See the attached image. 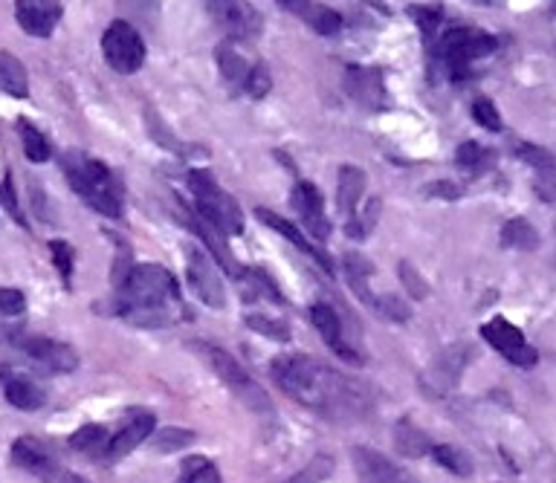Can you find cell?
I'll use <instances>...</instances> for the list:
<instances>
[{
	"instance_id": "41",
	"label": "cell",
	"mask_w": 556,
	"mask_h": 483,
	"mask_svg": "<svg viewBox=\"0 0 556 483\" xmlns=\"http://www.w3.org/2000/svg\"><path fill=\"white\" fill-rule=\"evenodd\" d=\"M473 119L481 128H487V131H501V128H504L499 108H496L493 99H487V96H478L473 102Z\"/></svg>"
},
{
	"instance_id": "40",
	"label": "cell",
	"mask_w": 556,
	"mask_h": 483,
	"mask_svg": "<svg viewBox=\"0 0 556 483\" xmlns=\"http://www.w3.org/2000/svg\"><path fill=\"white\" fill-rule=\"evenodd\" d=\"M374 310H377V316H383L389 322H409L412 319V307L397 296H380Z\"/></svg>"
},
{
	"instance_id": "21",
	"label": "cell",
	"mask_w": 556,
	"mask_h": 483,
	"mask_svg": "<svg viewBox=\"0 0 556 483\" xmlns=\"http://www.w3.org/2000/svg\"><path fill=\"white\" fill-rule=\"evenodd\" d=\"M516 157L530 165L536 171V194L545 200V203H556V160L551 151L539 148V145H530V142H519L516 145Z\"/></svg>"
},
{
	"instance_id": "15",
	"label": "cell",
	"mask_w": 556,
	"mask_h": 483,
	"mask_svg": "<svg viewBox=\"0 0 556 483\" xmlns=\"http://www.w3.org/2000/svg\"><path fill=\"white\" fill-rule=\"evenodd\" d=\"M290 203H293L296 215L302 220V226L310 232V238L328 241L331 223H328V215H325V200H322L319 188L313 183H307V180H299L293 186V191H290Z\"/></svg>"
},
{
	"instance_id": "45",
	"label": "cell",
	"mask_w": 556,
	"mask_h": 483,
	"mask_svg": "<svg viewBox=\"0 0 556 483\" xmlns=\"http://www.w3.org/2000/svg\"><path fill=\"white\" fill-rule=\"evenodd\" d=\"M24 310H27V298H24L21 290H12V287L0 290V313H3L6 319L21 316Z\"/></svg>"
},
{
	"instance_id": "2",
	"label": "cell",
	"mask_w": 556,
	"mask_h": 483,
	"mask_svg": "<svg viewBox=\"0 0 556 483\" xmlns=\"http://www.w3.org/2000/svg\"><path fill=\"white\" fill-rule=\"evenodd\" d=\"M116 313L137 327H168L183 319L177 278L160 264H139L116 290Z\"/></svg>"
},
{
	"instance_id": "32",
	"label": "cell",
	"mask_w": 556,
	"mask_h": 483,
	"mask_svg": "<svg viewBox=\"0 0 556 483\" xmlns=\"http://www.w3.org/2000/svg\"><path fill=\"white\" fill-rule=\"evenodd\" d=\"M18 134H21V145H24V154H27L29 162H47L53 148L47 142V136L41 134L32 122L27 119H18Z\"/></svg>"
},
{
	"instance_id": "35",
	"label": "cell",
	"mask_w": 556,
	"mask_h": 483,
	"mask_svg": "<svg viewBox=\"0 0 556 483\" xmlns=\"http://www.w3.org/2000/svg\"><path fill=\"white\" fill-rule=\"evenodd\" d=\"M177 483H221V472H218V466H215L212 460H206V457H186Z\"/></svg>"
},
{
	"instance_id": "11",
	"label": "cell",
	"mask_w": 556,
	"mask_h": 483,
	"mask_svg": "<svg viewBox=\"0 0 556 483\" xmlns=\"http://www.w3.org/2000/svg\"><path fill=\"white\" fill-rule=\"evenodd\" d=\"M481 339L493 350H499L507 362L519 365V368H533L539 362V353H536L533 345H528L525 333L516 324L507 322L504 316H496V319H490L484 324L481 327Z\"/></svg>"
},
{
	"instance_id": "18",
	"label": "cell",
	"mask_w": 556,
	"mask_h": 483,
	"mask_svg": "<svg viewBox=\"0 0 556 483\" xmlns=\"http://www.w3.org/2000/svg\"><path fill=\"white\" fill-rule=\"evenodd\" d=\"M183 223H186V226L195 232L197 238L203 241V246L209 249V255H212V258H215V261H218V264H221V267L226 269L232 278H241V275H244V267H241V264L232 258V252H229V246H226V235H223L218 226H212L206 217L200 215L195 206H189V209H186Z\"/></svg>"
},
{
	"instance_id": "7",
	"label": "cell",
	"mask_w": 556,
	"mask_h": 483,
	"mask_svg": "<svg viewBox=\"0 0 556 483\" xmlns=\"http://www.w3.org/2000/svg\"><path fill=\"white\" fill-rule=\"evenodd\" d=\"M218 67H221L223 81L241 93H247L250 99H264L273 87L270 70L264 67V61H252L247 55L238 50L235 41H223L221 47L215 50Z\"/></svg>"
},
{
	"instance_id": "39",
	"label": "cell",
	"mask_w": 556,
	"mask_h": 483,
	"mask_svg": "<svg viewBox=\"0 0 556 483\" xmlns=\"http://www.w3.org/2000/svg\"><path fill=\"white\" fill-rule=\"evenodd\" d=\"M334 472V460L328 455H316L299 475H293L287 483H322L325 478H331Z\"/></svg>"
},
{
	"instance_id": "25",
	"label": "cell",
	"mask_w": 556,
	"mask_h": 483,
	"mask_svg": "<svg viewBox=\"0 0 556 483\" xmlns=\"http://www.w3.org/2000/svg\"><path fill=\"white\" fill-rule=\"evenodd\" d=\"M3 391H6V400L21 408V411H38L41 405L47 403V394L27 379V376H9L3 379Z\"/></svg>"
},
{
	"instance_id": "42",
	"label": "cell",
	"mask_w": 556,
	"mask_h": 483,
	"mask_svg": "<svg viewBox=\"0 0 556 483\" xmlns=\"http://www.w3.org/2000/svg\"><path fill=\"white\" fill-rule=\"evenodd\" d=\"M3 209H6V215L12 217L15 223H21V226L27 229V217L21 212L18 191H15V180H12V171H9V168H6V174H3Z\"/></svg>"
},
{
	"instance_id": "23",
	"label": "cell",
	"mask_w": 556,
	"mask_h": 483,
	"mask_svg": "<svg viewBox=\"0 0 556 483\" xmlns=\"http://www.w3.org/2000/svg\"><path fill=\"white\" fill-rule=\"evenodd\" d=\"M255 217H258L261 223H267V226H270L273 232L284 235V238L293 243V246H296L299 252H305L307 258H310V261H316V264L325 269L328 275H334V261H331V255H328V252H319V249H316L313 243L307 241L305 232H302V229H296V226H293V223H290L287 217L276 215V212H270V209H255Z\"/></svg>"
},
{
	"instance_id": "26",
	"label": "cell",
	"mask_w": 556,
	"mask_h": 483,
	"mask_svg": "<svg viewBox=\"0 0 556 483\" xmlns=\"http://www.w3.org/2000/svg\"><path fill=\"white\" fill-rule=\"evenodd\" d=\"M371 272H374L371 261H368V258H362L360 252H348V255H345V278H348V287H351V290L357 293V298H362L368 307H374V304H377V298H380L368 290Z\"/></svg>"
},
{
	"instance_id": "9",
	"label": "cell",
	"mask_w": 556,
	"mask_h": 483,
	"mask_svg": "<svg viewBox=\"0 0 556 483\" xmlns=\"http://www.w3.org/2000/svg\"><path fill=\"white\" fill-rule=\"evenodd\" d=\"M102 53L116 73L134 76L145 64V41L128 21H113L102 35Z\"/></svg>"
},
{
	"instance_id": "36",
	"label": "cell",
	"mask_w": 556,
	"mask_h": 483,
	"mask_svg": "<svg viewBox=\"0 0 556 483\" xmlns=\"http://www.w3.org/2000/svg\"><path fill=\"white\" fill-rule=\"evenodd\" d=\"M409 15L415 18V24L423 29V38L429 47H435V32L441 27V6H409Z\"/></svg>"
},
{
	"instance_id": "19",
	"label": "cell",
	"mask_w": 556,
	"mask_h": 483,
	"mask_svg": "<svg viewBox=\"0 0 556 483\" xmlns=\"http://www.w3.org/2000/svg\"><path fill=\"white\" fill-rule=\"evenodd\" d=\"M15 18H18V27L32 38H50L61 21V3L58 0H18Z\"/></svg>"
},
{
	"instance_id": "14",
	"label": "cell",
	"mask_w": 556,
	"mask_h": 483,
	"mask_svg": "<svg viewBox=\"0 0 556 483\" xmlns=\"http://www.w3.org/2000/svg\"><path fill=\"white\" fill-rule=\"evenodd\" d=\"M21 353L47 374H73L79 368L76 348L67 342H58V339H44V336L21 339Z\"/></svg>"
},
{
	"instance_id": "44",
	"label": "cell",
	"mask_w": 556,
	"mask_h": 483,
	"mask_svg": "<svg viewBox=\"0 0 556 483\" xmlns=\"http://www.w3.org/2000/svg\"><path fill=\"white\" fill-rule=\"evenodd\" d=\"M400 281H403V287L409 290V296H415V298L429 296V287H426V281L420 278V272H417L409 261H403V264H400Z\"/></svg>"
},
{
	"instance_id": "20",
	"label": "cell",
	"mask_w": 556,
	"mask_h": 483,
	"mask_svg": "<svg viewBox=\"0 0 556 483\" xmlns=\"http://www.w3.org/2000/svg\"><path fill=\"white\" fill-rule=\"evenodd\" d=\"M154 429H157L154 414H148V411L134 414V417H131V420H128V423H125V426L111 437L108 452H105V460H108V463H119L122 457H128L137 446H142L148 437H154Z\"/></svg>"
},
{
	"instance_id": "6",
	"label": "cell",
	"mask_w": 556,
	"mask_h": 483,
	"mask_svg": "<svg viewBox=\"0 0 556 483\" xmlns=\"http://www.w3.org/2000/svg\"><path fill=\"white\" fill-rule=\"evenodd\" d=\"M197 350L203 353V359L209 362V368L215 371V374L221 376L223 385L241 400V403L247 405L250 411L255 414H273V403H270V397L261 391V385L247 374V368H241V362L232 356V353H226L223 348H215V345H203V342H195Z\"/></svg>"
},
{
	"instance_id": "29",
	"label": "cell",
	"mask_w": 556,
	"mask_h": 483,
	"mask_svg": "<svg viewBox=\"0 0 556 483\" xmlns=\"http://www.w3.org/2000/svg\"><path fill=\"white\" fill-rule=\"evenodd\" d=\"M0 84L12 99H27L29 96L27 70L12 53H0Z\"/></svg>"
},
{
	"instance_id": "24",
	"label": "cell",
	"mask_w": 556,
	"mask_h": 483,
	"mask_svg": "<svg viewBox=\"0 0 556 483\" xmlns=\"http://www.w3.org/2000/svg\"><path fill=\"white\" fill-rule=\"evenodd\" d=\"M365 171L357 165H342L339 168V183H336V206L345 223L360 217V200L365 194Z\"/></svg>"
},
{
	"instance_id": "46",
	"label": "cell",
	"mask_w": 556,
	"mask_h": 483,
	"mask_svg": "<svg viewBox=\"0 0 556 483\" xmlns=\"http://www.w3.org/2000/svg\"><path fill=\"white\" fill-rule=\"evenodd\" d=\"M432 194H441V197H458V188H449L446 183H441V186H432Z\"/></svg>"
},
{
	"instance_id": "1",
	"label": "cell",
	"mask_w": 556,
	"mask_h": 483,
	"mask_svg": "<svg viewBox=\"0 0 556 483\" xmlns=\"http://www.w3.org/2000/svg\"><path fill=\"white\" fill-rule=\"evenodd\" d=\"M273 379L293 403L336 423L362 420L371 408V394L365 385L305 353L273 359Z\"/></svg>"
},
{
	"instance_id": "38",
	"label": "cell",
	"mask_w": 556,
	"mask_h": 483,
	"mask_svg": "<svg viewBox=\"0 0 556 483\" xmlns=\"http://www.w3.org/2000/svg\"><path fill=\"white\" fill-rule=\"evenodd\" d=\"M189 443H195V431L186 429H163L160 434H154V440H151V446L157 452H180Z\"/></svg>"
},
{
	"instance_id": "5",
	"label": "cell",
	"mask_w": 556,
	"mask_h": 483,
	"mask_svg": "<svg viewBox=\"0 0 556 483\" xmlns=\"http://www.w3.org/2000/svg\"><path fill=\"white\" fill-rule=\"evenodd\" d=\"M189 191H192L197 212L206 217L212 226H218L226 238L244 232V212H241L238 200L212 177V171L192 168L189 171Z\"/></svg>"
},
{
	"instance_id": "31",
	"label": "cell",
	"mask_w": 556,
	"mask_h": 483,
	"mask_svg": "<svg viewBox=\"0 0 556 483\" xmlns=\"http://www.w3.org/2000/svg\"><path fill=\"white\" fill-rule=\"evenodd\" d=\"M455 162H458V168H461L467 177H481L484 171L493 168V151H487V148L478 145V142H464V145L458 148V154H455Z\"/></svg>"
},
{
	"instance_id": "4",
	"label": "cell",
	"mask_w": 556,
	"mask_h": 483,
	"mask_svg": "<svg viewBox=\"0 0 556 483\" xmlns=\"http://www.w3.org/2000/svg\"><path fill=\"white\" fill-rule=\"evenodd\" d=\"M499 50V38L475 27H449L435 41V67L449 81L470 79L475 61Z\"/></svg>"
},
{
	"instance_id": "48",
	"label": "cell",
	"mask_w": 556,
	"mask_h": 483,
	"mask_svg": "<svg viewBox=\"0 0 556 483\" xmlns=\"http://www.w3.org/2000/svg\"><path fill=\"white\" fill-rule=\"evenodd\" d=\"M368 3H377V0H368Z\"/></svg>"
},
{
	"instance_id": "28",
	"label": "cell",
	"mask_w": 556,
	"mask_h": 483,
	"mask_svg": "<svg viewBox=\"0 0 556 483\" xmlns=\"http://www.w3.org/2000/svg\"><path fill=\"white\" fill-rule=\"evenodd\" d=\"M394 443H397V452L406 457L432 455V449H435V443L417 429L412 420H400L394 426Z\"/></svg>"
},
{
	"instance_id": "16",
	"label": "cell",
	"mask_w": 556,
	"mask_h": 483,
	"mask_svg": "<svg viewBox=\"0 0 556 483\" xmlns=\"http://www.w3.org/2000/svg\"><path fill=\"white\" fill-rule=\"evenodd\" d=\"M351 460H354V469H357L360 483H417L400 463H394L391 457L377 452V449L354 446L351 449Z\"/></svg>"
},
{
	"instance_id": "17",
	"label": "cell",
	"mask_w": 556,
	"mask_h": 483,
	"mask_svg": "<svg viewBox=\"0 0 556 483\" xmlns=\"http://www.w3.org/2000/svg\"><path fill=\"white\" fill-rule=\"evenodd\" d=\"M310 322L319 330V336L325 339V345L334 350L342 362H348V365H362L360 353L354 350L351 342H345V324H342L339 313H336L331 304L316 301V304L310 307Z\"/></svg>"
},
{
	"instance_id": "34",
	"label": "cell",
	"mask_w": 556,
	"mask_h": 483,
	"mask_svg": "<svg viewBox=\"0 0 556 483\" xmlns=\"http://www.w3.org/2000/svg\"><path fill=\"white\" fill-rule=\"evenodd\" d=\"M432 457H435L438 466H444V469H449V472L458 475V478H470V475H473V460H470L467 452H461L458 446L441 443V446L432 449Z\"/></svg>"
},
{
	"instance_id": "43",
	"label": "cell",
	"mask_w": 556,
	"mask_h": 483,
	"mask_svg": "<svg viewBox=\"0 0 556 483\" xmlns=\"http://www.w3.org/2000/svg\"><path fill=\"white\" fill-rule=\"evenodd\" d=\"M50 252H53V264H56L61 281L70 287V278H73V246L67 241H53L50 243Z\"/></svg>"
},
{
	"instance_id": "12",
	"label": "cell",
	"mask_w": 556,
	"mask_h": 483,
	"mask_svg": "<svg viewBox=\"0 0 556 483\" xmlns=\"http://www.w3.org/2000/svg\"><path fill=\"white\" fill-rule=\"evenodd\" d=\"M186 278H189V287L206 307L212 310H221L226 304V290H223L221 272L215 267V258L206 255L200 246H192L186 252Z\"/></svg>"
},
{
	"instance_id": "13",
	"label": "cell",
	"mask_w": 556,
	"mask_h": 483,
	"mask_svg": "<svg viewBox=\"0 0 556 483\" xmlns=\"http://www.w3.org/2000/svg\"><path fill=\"white\" fill-rule=\"evenodd\" d=\"M345 93L365 110H386L389 108V93H386V76L380 67H360L348 64L345 67Z\"/></svg>"
},
{
	"instance_id": "37",
	"label": "cell",
	"mask_w": 556,
	"mask_h": 483,
	"mask_svg": "<svg viewBox=\"0 0 556 483\" xmlns=\"http://www.w3.org/2000/svg\"><path fill=\"white\" fill-rule=\"evenodd\" d=\"M247 327L267 336V339H276V342H287L290 339V327L284 322H278L273 316H264V313H250L247 316Z\"/></svg>"
},
{
	"instance_id": "33",
	"label": "cell",
	"mask_w": 556,
	"mask_h": 483,
	"mask_svg": "<svg viewBox=\"0 0 556 483\" xmlns=\"http://www.w3.org/2000/svg\"><path fill=\"white\" fill-rule=\"evenodd\" d=\"M501 243L510 246V249H522V252H528V249H533V246L539 243V235H536V229L530 226L528 220L513 217V220H507L504 229H501Z\"/></svg>"
},
{
	"instance_id": "47",
	"label": "cell",
	"mask_w": 556,
	"mask_h": 483,
	"mask_svg": "<svg viewBox=\"0 0 556 483\" xmlns=\"http://www.w3.org/2000/svg\"><path fill=\"white\" fill-rule=\"evenodd\" d=\"M481 3H501V0H481Z\"/></svg>"
},
{
	"instance_id": "27",
	"label": "cell",
	"mask_w": 556,
	"mask_h": 483,
	"mask_svg": "<svg viewBox=\"0 0 556 483\" xmlns=\"http://www.w3.org/2000/svg\"><path fill=\"white\" fill-rule=\"evenodd\" d=\"M464 359H467V353H461V348H449L429 368V374H426V385L435 391V394H444L441 388H444V376H446V385H455L458 382V376H461V368H464Z\"/></svg>"
},
{
	"instance_id": "3",
	"label": "cell",
	"mask_w": 556,
	"mask_h": 483,
	"mask_svg": "<svg viewBox=\"0 0 556 483\" xmlns=\"http://www.w3.org/2000/svg\"><path fill=\"white\" fill-rule=\"evenodd\" d=\"M61 171L84 203L105 217H122V186L111 168L84 151H64Z\"/></svg>"
},
{
	"instance_id": "8",
	"label": "cell",
	"mask_w": 556,
	"mask_h": 483,
	"mask_svg": "<svg viewBox=\"0 0 556 483\" xmlns=\"http://www.w3.org/2000/svg\"><path fill=\"white\" fill-rule=\"evenodd\" d=\"M12 460L18 469L29 472L41 483H87L82 475H76L70 466H64L56 455L47 452V446L35 437H18L12 443Z\"/></svg>"
},
{
	"instance_id": "22",
	"label": "cell",
	"mask_w": 556,
	"mask_h": 483,
	"mask_svg": "<svg viewBox=\"0 0 556 483\" xmlns=\"http://www.w3.org/2000/svg\"><path fill=\"white\" fill-rule=\"evenodd\" d=\"M278 6L287 9L290 15H296L299 21H305L307 27L319 32V35H336L339 29L345 27V18L331 6L319 3V0H278Z\"/></svg>"
},
{
	"instance_id": "10",
	"label": "cell",
	"mask_w": 556,
	"mask_h": 483,
	"mask_svg": "<svg viewBox=\"0 0 556 483\" xmlns=\"http://www.w3.org/2000/svg\"><path fill=\"white\" fill-rule=\"evenodd\" d=\"M206 9L235 44L255 41L264 29V21L250 0H206Z\"/></svg>"
},
{
	"instance_id": "30",
	"label": "cell",
	"mask_w": 556,
	"mask_h": 483,
	"mask_svg": "<svg viewBox=\"0 0 556 483\" xmlns=\"http://www.w3.org/2000/svg\"><path fill=\"white\" fill-rule=\"evenodd\" d=\"M108 443H111V437H108L105 426H82L76 434H70V440H67L70 452H79V455H87V457H96V455L105 457Z\"/></svg>"
}]
</instances>
